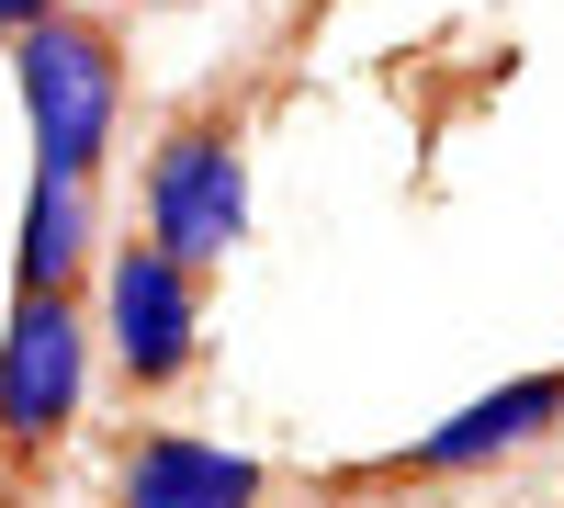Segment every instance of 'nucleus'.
Here are the masks:
<instances>
[{
    "mask_svg": "<svg viewBox=\"0 0 564 508\" xmlns=\"http://www.w3.org/2000/svg\"><path fill=\"white\" fill-rule=\"evenodd\" d=\"M12 90H23V125H34V181H102L124 148V34L102 12H45L12 34Z\"/></svg>",
    "mask_w": 564,
    "mask_h": 508,
    "instance_id": "f257e3e1",
    "label": "nucleus"
},
{
    "mask_svg": "<svg viewBox=\"0 0 564 508\" xmlns=\"http://www.w3.org/2000/svg\"><path fill=\"white\" fill-rule=\"evenodd\" d=\"M135 215H148V249L226 271V249L249 238V136L238 114H193L148 148V181H135Z\"/></svg>",
    "mask_w": 564,
    "mask_h": 508,
    "instance_id": "7ed1b4c3",
    "label": "nucleus"
},
{
    "mask_svg": "<svg viewBox=\"0 0 564 508\" xmlns=\"http://www.w3.org/2000/svg\"><path fill=\"white\" fill-rule=\"evenodd\" d=\"M57 0H0V34H23V23H45Z\"/></svg>",
    "mask_w": 564,
    "mask_h": 508,
    "instance_id": "6e6552de",
    "label": "nucleus"
},
{
    "mask_svg": "<svg viewBox=\"0 0 564 508\" xmlns=\"http://www.w3.org/2000/svg\"><path fill=\"white\" fill-rule=\"evenodd\" d=\"M90 271V193L79 181H34L23 193V249H12V294H79Z\"/></svg>",
    "mask_w": 564,
    "mask_h": 508,
    "instance_id": "0eeeda50",
    "label": "nucleus"
},
{
    "mask_svg": "<svg viewBox=\"0 0 564 508\" xmlns=\"http://www.w3.org/2000/svg\"><path fill=\"white\" fill-rule=\"evenodd\" d=\"M90 407V316L79 294H12L0 328V464H45Z\"/></svg>",
    "mask_w": 564,
    "mask_h": 508,
    "instance_id": "20e7f679",
    "label": "nucleus"
},
{
    "mask_svg": "<svg viewBox=\"0 0 564 508\" xmlns=\"http://www.w3.org/2000/svg\"><path fill=\"white\" fill-rule=\"evenodd\" d=\"M542 430H564V374H520V385H497V396H475V407H452L441 430H417L406 452H384L372 486H452V475H486V464H508V452H531Z\"/></svg>",
    "mask_w": 564,
    "mask_h": 508,
    "instance_id": "39448f33",
    "label": "nucleus"
},
{
    "mask_svg": "<svg viewBox=\"0 0 564 508\" xmlns=\"http://www.w3.org/2000/svg\"><path fill=\"white\" fill-rule=\"evenodd\" d=\"M90 350L124 374V396H181L204 374V271L148 238L102 249V294H90Z\"/></svg>",
    "mask_w": 564,
    "mask_h": 508,
    "instance_id": "f03ea898",
    "label": "nucleus"
},
{
    "mask_svg": "<svg viewBox=\"0 0 564 508\" xmlns=\"http://www.w3.org/2000/svg\"><path fill=\"white\" fill-rule=\"evenodd\" d=\"M113 508H271V464L204 430H124L113 441Z\"/></svg>",
    "mask_w": 564,
    "mask_h": 508,
    "instance_id": "423d86ee",
    "label": "nucleus"
}]
</instances>
